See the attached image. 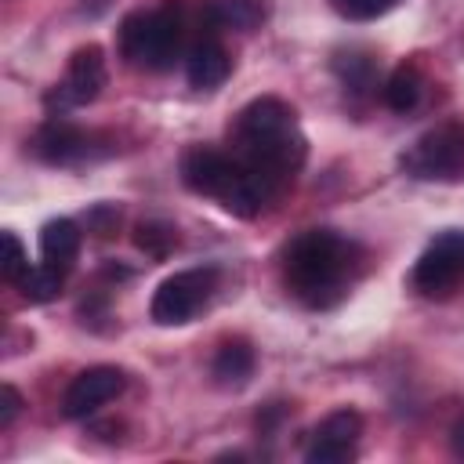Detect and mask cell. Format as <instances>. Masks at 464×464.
Returning a JSON list of instances; mask_svg holds the SVG:
<instances>
[{"mask_svg": "<svg viewBox=\"0 0 464 464\" xmlns=\"http://www.w3.org/2000/svg\"><path fill=\"white\" fill-rule=\"evenodd\" d=\"M228 138H232V152L265 181L272 196L301 170L308 156V141L297 127V112L276 94L246 102L236 112Z\"/></svg>", "mask_w": 464, "mask_h": 464, "instance_id": "obj_1", "label": "cell"}, {"mask_svg": "<svg viewBox=\"0 0 464 464\" xmlns=\"http://www.w3.org/2000/svg\"><path fill=\"white\" fill-rule=\"evenodd\" d=\"M362 246L334 228H304L283 250V286L304 308H334L362 276Z\"/></svg>", "mask_w": 464, "mask_h": 464, "instance_id": "obj_2", "label": "cell"}, {"mask_svg": "<svg viewBox=\"0 0 464 464\" xmlns=\"http://www.w3.org/2000/svg\"><path fill=\"white\" fill-rule=\"evenodd\" d=\"M178 170H181L185 188H192L196 196L218 199L236 218H254L272 199L265 181L236 152H225L218 145H188L181 152Z\"/></svg>", "mask_w": 464, "mask_h": 464, "instance_id": "obj_3", "label": "cell"}, {"mask_svg": "<svg viewBox=\"0 0 464 464\" xmlns=\"http://www.w3.org/2000/svg\"><path fill=\"white\" fill-rule=\"evenodd\" d=\"M185 14L178 4H156L130 11L116 29V51L127 65L163 72L181 58Z\"/></svg>", "mask_w": 464, "mask_h": 464, "instance_id": "obj_4", "label": "cell"}, {"mask_svg": "<svg viewBox=\"0 0 464 464\" xmlns=\"http://www.w3.org/2000/svg\"><path fill=\"white\" fill-rule=\"evenodd\" d=\"M460 283H464V232L446 228L417 257L410 272V286L428 301H446L460 290Z\"/></svg>", "mask_w": 464, "mask_h": 464, "instance_id": "obj_5", "label": "cell"}, {"mask_svg": "<svg viewBox=\"0 0 464 464\" xmlns=\"http://www.w3.org/2000/svg\"><path fill=\"white\" fill-rule=\"evenodd\" d=\"M214 290H218V268L214 265L174 272V276H167L156 286L152 304H149V315L160 326H181V323H188L214 297Z\"/></svg>", "mask_w": 464, "mask_h": 464, "instance_id": "obj_6", "label": "cell"}, {"mask_svg": "<svg viewBox=\"0 0 464 464\" xmlns=\"http://www.w3.org/2000/svg\"><path fill=\"white\" fill-rule=\"evenodd\" d=\"M410 178L460 181L464 178V123H439L399 160Z\"/></svg>", "mask_w": 464, "mask_h": 464, "instance_id": "obj_7", "label": "cell"}, {"mask_svg": "<svg viewBox=\"0 0 464 464\" xmlns=\"http://www.w3.org/2000/svg\"><path fill=\"white\" fill-rule=\"evenodd\" d=\"M105 51L98 44H83L72 51L69 65H65V76L54 83V91L47 94V105L58 109V112H69L76 105H87L102 94L105 87Z\"/></svg>", "mask_w": 464, "mask_h": 464, "instance_id": "obj_8", "label": "cell"}, {"mask_svg": "<svg viewBox=\"0 0 464 464\" xmlns=\"http://www.w3.org/2000/svg\"><path fill=\"white\" fill-rule=\"evenodd\" d=\"M105 138L94 134V130H83L69 120H58L51 116L36 138H33V152L44 160V163H54V167H72V163H87V160H98L105 156L109 149H102Z\"/></svg>", "mask_w": 464, "mask_h": 464, "instance_id": "obj_9", "label": "cell"}, {"mask_svg": "<svg viewBox=\"0 0 464 464\" xmlns=\"http://www.w3.org/2000/svg\"><path fill=\"white\" fill-rule=\"evenodd\" d=\"M127 388V373L120 366H91V370H80L65 395H62V413L69 420H83L91 413H98L105 402H112L120 392Z\"/></svg>", "mask_w": 464, "mask_h": 464, "instance_id": "obj_10", "label": "cell"}, {"mask_svg": "<svg viewBox=\"0 0 464 464\" xmlns=\"http://www.w3.org/2000/svg\"><path fill=\"white\" fill-rule=\"evenodd\" d=\"M362 439V417L355 410H334L326 413L312 439H308V450H304V460L308 464H341V460H352L355 457V446Z\"/></svg>", "mask_w": 464, "mask_h": 464, "instance_id": "obj_11", "label": "cell"}, {"mask_svg": "<svg viewBox=\"0 0 464 464\" xmlns=\"http://www.w3.org/2000/svg\"><path fill=\"white\" fill-rule=\"evenodd\" d=\"M228 69H232V58H228V51H225L214 36L196 40V44L188 47V54H185V76H188V83L199 87V91L221 87L225 76H228Z\"/></svg>", "mask_w": 464, "mask_h": 464, "instance_id": "obj_12", "label": "cell"}, {"mask_svg": "<svg viewBox=\"0 0 464 464\" xmlns=\"http://www.w3.org/2000/svg\"><path fill=\"white\" fill-rule=\"evenodd\" d=\"M254 366H257L254 344L243 337H232V341H221V348L210 362V377L218 388H243L254 377Z\"/></svg>", "mask_w": 464, "mask_h": 464, "instance_id": "obj_13", "label": "cell"}, {"mask_svg": "<svg viewBox=\"0 0 464 464\" xmlns=\"http://www.w3.org/2000/svg\"><path fill=\"white\" fill-rule=\"evenodd\" d=\"M80 225L76 221H69V218H54V221H47L44 228H40V254H44V261L47 265H54L58 272H65L69 276V268H72V261H76V254H80Z\"/></svg>", "mask_w": 464, "mask_h": 464, "instance_id": "obj_14", "label": "cell"}, {"mask_svg": "<svg viewBox=\"0 0 464 464\" xmlns=\"http://www.w3.org/2000/svg\"><path fill=\"white\" fill-rule=\"evenodd\" d=\"M420 94H424V72L417 62H402L384 83V105L392 112H410L420 102Z\"/></svg>", "mask_w": 464, "mask_h": 464, "instance_id": "obj_15", "label": "cell"}, {"mask_svg": "<svg viewBox=\"0 0 464 464\" xmlns=\"http://www.w3.org/2000/svg\"><path fill=\"white\" fill-rule=\"evenodd\" d=\"M62 283H65V272H58L54 265L40 261L36 268H29V272H25V279L18 283V290H22V297H25L29 304H47V301H54V297H58Z\"/></svg>", "mask_w": 464, "mask_h": 464, "instance_id": "obj_16", "label": "cell"}, {"mask_svg": "<svg viewBox=\"0 0 464 464\" xmlns=\"http://www.w3.org/2000/svg\"><path fill=\"white\" fill-rule=\"evenodd\" d=\"M134 246L160 261V257H167L178 246V228L167 225V221H141L134 228Z\"/></svg>", "mask_w": 464, "mask_h": 464, "instance_id": "obj_17", "label": "cell"}, {"mask_svg": "<svg viewBox=\"0 0 464 464\" xmlns=\"http://www.w3.org/2000/svg\"><path fill=\"white\" fill-rule=\"evenodd\" d=\"M334 69H337L341 83L352 87V91L373 87V58L366 51H344V54H337L334 58Z\"/></svg>", "mask_w": 464, "mask_h": 464, "instance_id": "obj_18", "label": "cell"}, {"mask_svg": "<svg viewBox=\"0 0 464 464\" xmlns=\"http://www.w3.org/2000/svg\"><path fill=\"white\" fill-rule=\"evenodd\" d=\"M268 18V0H221V22L243 33L257 29Z\"/></svg>", "mask_w": 464, "mask_h": 464, "instance_id": "obj_19", "label": "cell"}, {"mask_svg": "<svg viewBox=\"0 0 464 464\" xmlns=\"http://www.w3.org/2000/svg\"><path fill=\"white\" fill-rule=\"evenodd\" d=\"M0 272H4V279L7 283H22L25 279V272H29V257H25V246H22V239L14 236V232H4V261H0Z\"/></svg>", "mask_w": 464, "mask_h": 464, "instance_id": "obj_20", "label": "cell"}, {"mask_svg": "<svg viewBox=\"0 0 464 464\" xmlns=\"http://www.w3.org/2000/svg\"><path fill=\"white\" fill-rule=\"evenodd\" d=\"M330 7L337 14H344V18H352V22H370V18L384 14V11H392L395 0H330Z\"/></svg>", "mask_w": 464, "mask_h": 464, "instance_id": "obj_21", "label": "cell"}, {"mask_svg": "<svg viewBox=\"0 0 464 464\" xmlns=\"http://www.w3.org/2000/svg\"><path fill=\"white\" fill-rule=\"evenodd\" d=\"M116 225H120V210L109 207V203H102V207H94V210L87 214V228H91L98 239H109V236L116 232Z\"/></svg>", "mask_w": 464, "mask_h": 464, "instance_id": "obj_22", "label": "cell"}, {"mask_svg": "<svg viewBox=\"0 0 464 464\" xmlns=\"http://www.w3.org/2000/svg\"><path fill=\"white\" fill-rule=\"evenodd\" d=\"M18 413H22V395H18V388L4 384L0 388V428H11V420Z\"/></svg>", "mask_w": 464, "mask_h": 464, "instance_id": "obj_23", "label": "cell"}, {"mask_svg": "<svg viewBox=\"0 0 464 464\" xmlns=\"http://www.w3.org/2000/svg\"><path fill=\"white\" fill-rule=\"evenodd\" d=\"M453 450H457V453L464 457V417H460V420L453 424Z\"/></svg>", "mask_w": 464, "mask_h": 464, "instance_id": "obj_24", "label": "cell"}]
</instances>
